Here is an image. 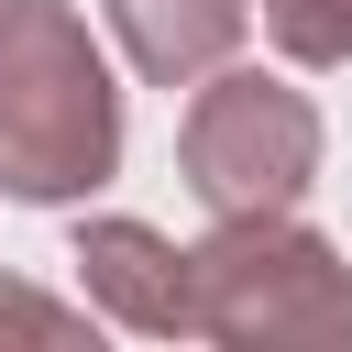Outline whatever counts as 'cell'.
Returning <instances> with one entry per match:
<instances>
[{
    "label": "cell",
    "instance_id": "6da1fadb",
    "mask_svg": "<svg viewBox=\"0 0 352 352\" xmlns=\"http://www.w3.org/2000/svg\"><path fill=\"white\" fill-rule=\"evenodd\" d=\"M121 176V88L66 0H0V198L77 209Z\"/></svg>",
    "mask_w": 352,
    "mask_h": 352
},
{
    "label": "cell",
    "instance_id": "7a4b0ae2",
    "mask_svg": "<svg viewBox=\"0 0 352 352\" xmlns=\"http://www.w3.org/2000/svg\"><path fill=\"white\" fill-rule=\"evenodd\" d=\"M187 319H198V341H231V352H341L352 264L319 231H297L286 209H253L187 253Z\"/></svg>",
    "mask_w": 352,
    "mask_h": 352
},
{
    "label": "cell",
    "instance_id": "3957f363",
    "mask_svg": "<svg viewBox=\"0 0 352 352\" xmlns=\"http://www.w3.org/2000/svg\"><path fill=\"white\" fill-rule=\"evenodd\" d=\"M176 176L209 220H253V209H297L319 176V110L308 88L264 77V66H209L187 121H176Z\"/></svg>",
    "mask_w": 352,
    "mask_h": 352
},
{
    "label": "cell",
    "instance_id": "277c9868",
    "mask_svg": "<svg viewBox=\"0 0 352 352\" xmlns=\"http://www.w3.org/2000/svg\"><path fill=\"white\" fill-rule=\"evenodd\" d=\"M77 286H88L99 319H121L143 341H198V319H187V253L154 220H88L77 231Z\"/></svg>",
    "mask_w": 352,
    "mask_h": 352
},
{
    "label": "cell",
    "instance_id": "5b68a950",
    "mask_svg": "<svg viewBox=\"0 0 352 352\" xmlns=\"http://www.w3.org/2000/svg\"><path fill=\"white\" fill-rule=\"evenodd\" d=\"M110 33H121V55H132V77H154V88H198L209 66L242 55L253 0H110Z\"/></svg>",
    "mask_w": 352,
    "mask_h": 352
},
{
    "label": "cell",
    "instance_id": "8992f818",
    "mask_svg": "<svg viewBox=\"0 0 352 352\" xmlns=\"http://www.w3.org/2000/svg\"><path fill=\"white\" fill-rule=\"evenodd\" d=\"M264 33L297 66H352V0H264Z\"/></svg>",
    "mask_w": 352,
    "mask_h": 352
},
{
    "label": "cell",
    "instance_id": "52a82bcc",
    "mask_svg": "<svg viewBox=\"0 0 352 352\" xmlns=\"http://www.w3.org/2000/svg\"><path fill=\"white\" fill-rule=\"evenodd\" d=\"M0 330H22V341H88V308H66V297L0 275Z\"/></svg>",
    "mask_w": 352,
    "mask_h": 352
}]
</instances>
